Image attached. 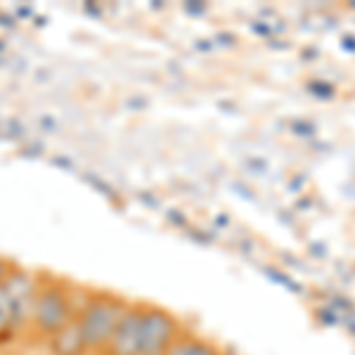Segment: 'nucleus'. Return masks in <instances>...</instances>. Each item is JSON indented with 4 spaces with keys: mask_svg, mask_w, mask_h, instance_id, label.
I'll return each instance as SVG.
<instances>
[{
    "mask_svg": "<svg viewBox=\"0 0 355 355\" xmlns=\"http://www.w3.org/2000/svg\"><path fill=\"white\" fill-rule=\"evenodd\" d=\"M125 311H128V308H125L121 301L107 299V296H100V299L90 301L88 306H85V311L81 313V318H78V329H81L85 346H90V348L110 346L114 331H116Z\"/></svg>",
    "mask_w": 355,
    "mask_h": 355,
    "instance_id": "f257e3e1",
    "label": "nucleus"
},
{
    "mask_svg": "<svg viewBox=\"0 0 355 355\" xmlns=\"http://www.w3.org/2000/svg\"><path fill=\"white\" fill-rule=\"evenodd\" d=\"M175 341V320L159 308H142V355H164Z\"/></svg>",
    "mask_w": 355,
    "mask_h": 355,
    "instance_id": "f03ea898",
    "label": "nucleus"
},
{
    "mask_svg": "<svg viewBox=\"0 0 355 355\" xmlns=\"http://www.w3.org/2000/svg\"><path fill=\"white\" fill-rule=\"evenodd\" d=\"M33 318L41 331L57 334L69 324V301L57 287H45L36 294V308H33Z\"/></svg>",
    "mask_w": 355,
    "mask_h": 355,
    "instance_id": "7ed1b4c3",
    "label": "nucleus"
},
{
    "mask_svg": "<svg viewBox=\"0 0 355 355\" xmlns=\"http://www.w3.org/2000/svg\"><path fill=\"white\" fill-rule=\"evenodd\" d=\"M112 355H142V308H128L110 341Z\"/></svg>",
    "mask_w": 355,
    "mask_h": 355,
    "instance_id": "20e7f679",
    "label": "nucleus"
},
{
    "mask_svg": "<svg viewBox=\"0 0 355 355\" xmlns=\"http://www.w3.org/2000/svg\"><path fill=\"white\" fill-rule=\"evenodd\" d=\"M3 287L8 289L10 299H12L17 322H26L28 318H33V308H36V289H33V279L26 272H10L8 279L3 282Z\"/></svg>",
    "mask_w": 355,
    "mask_h": 355,
    "instance_id": "39448f33",
    "label": "nucleus"
},
{
    "mask_svg": "<svg viewBox=\"0 0 355 355\" xmlns=\"http://www.w3.org/2000/svg\"><path fill=\"white\" fill-rule=\"evenodd\" d=\"M85 341L78 329V322H69L64 329H60L53 339V351L55 355H81L83 353Z\"/></svg>",
    "mask_w": 355,
    "mask_h": 355,
    "instance_id": "423d86ee",
    "label": "nucleus"
},
{
    "mask_svg": "<svg viewBox=\"0 0 355 355\" xmlns=\"http://www.w3.org/2000/svg\"><path fill=\"white\" fill-rule=\"evenodd\" d=\"M164 355H220L214 346L197 339H178Z\"/></svg>",
    "mask_w": 355,
    "mask_h": 355,
    "instance_id": "0eeeda50",
    "label": "nucleus"
},
{
    "mask_svg": "<svg viewBox=\"0 0 355 355\" xmlns=\"http://www.w3.org/2000/svg\"><path fill=\"white\" fill-rule=\"evenodd\" d=\"M17 313H15V306H12V299H10L8 289L0 284V334L10 331L12 327H17Z\"/></svg>",
    "mask_w": 355,
    "mask_h": 355,
    "instance_id": "6e6552de",
    "label": "nucleus"
},
{
    "mask_svg": "<svg viewBox=\"0 0 355 355\" xmlns=\"http://www.w3.org/2000/svg\"><path fill=\"white\" fill-rule=\"evenodd\" d=\"M5 279H8V268H5V263L0 261V284H3Z\"/></svg>",
    "mask_w": 355,
    "mask_h": 355,
    "instance_id": "1a4fd4ad",
    "label": "nucleus"
}]
</instances>
